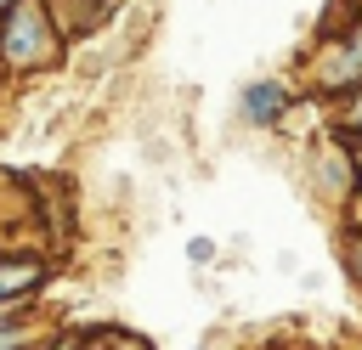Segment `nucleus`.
I'll return each mask as SVG.
<instances>
[{
    "mask_svg": "<svg viewBox=\"0 0 362 350\" xmlns=\"http://www.w3.org/2000/svg\"><path fill=\"white\" fill-rule=\"evenodd\" d=\"M40 28H45V17H40L34 6H23L17 23H11V45H6V51H11L17 62H34V56H40Z\"/></svg>",
    "mask_w": 362,
    "mask_h": 350,
    "instance_id": "1",
    "label": "nucleus"
},
{
    "mask_svg": "<svg viewBox=\"0 0 362 350\" xmlns=\"http://www.w3.org/2000/svg\"><path fill=\"white\" fill-rule=\"evenodd\" d=\"M277 107H283V96H277V90H266V85H255V90H249V113H255V119H272Z\"/></svg>",
    "mask_w": 362,
    "mask_h": 350,
    "instance_id": "2",
    "label": "nucleus"
},
{
    "mask_svg": "<svg viewBox=\"0 0 362 350\" xmlns=\"http://www.w3.org/2000/svg\"><path fill=\"white\" fill-rule=\"evenodd\" d=\"M40 277V265H17V271H0V294H17V288H28Z\"/></svg>",
    "mask_w": 362,
    "mask_h": 350,
    "instance_id": "3",
    "label": "nucleus"
},
{
    "mask_svg": "<svg viewBox=\"0 0 362 350\" xmlns=\"http://www.w3.org/2000/svg\"><path fill=\"white\" fill-rule=\"evenodd\" d=\"M351 260H356V277H362V243H356V248H351Z\"/></svg>",
    "mask_w": 362,
    "mask_h": 350,
    "instance_id": "4",
    "label": "nucleus"
},
{
    "mask_svg": "<svg viewBox=\"0 0 362 350\" xmlns=\"http://www.w3.org/2000/svg\"><path fill=\"white\" fill-rule=\"evenodd\" d=\"M0 6H11V0H0Z\"/></svg>",
    "mask_w": 362,
    "mask_h": 350,
    "instance_id": "5",
    "label": "nucleus"
},
{
    "mask_svg": "<svg viewBox=\"0 0 362 350\" xmlns=\"http://www.w3.org/2000/svg\"><path fill=\"white\" fill-rule=\"evenodd\" d=\"M356 158H362V147H356Z\"/></svg>",
    "mask_w": 362,
    "mask_h": 350,
    "instance_id": "6",
    "label": "nucleus"
}]
</instances>
